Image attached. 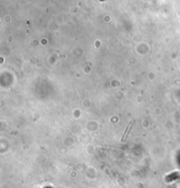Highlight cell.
<instances>
[{"label": "cell", "mask_w": 180, "mask_h": 188, "mask_svg": "<svg viewBox=\"0 0 180 188\" xmlns=\"http://www.w3.org/2000/svg\"><path fill=\"white\" fill-rule=\"evenodd\" d=\"M133 124V121H131L130 122V124L128 125L127 126V128H126V131H125V133H124V135H123V137H122V139H121V141H124L125 140H126V136H127V135H128V132L130 131V128H132V125Z\"/></svg>", "instance_id": "cell-1"}]
</instances>
